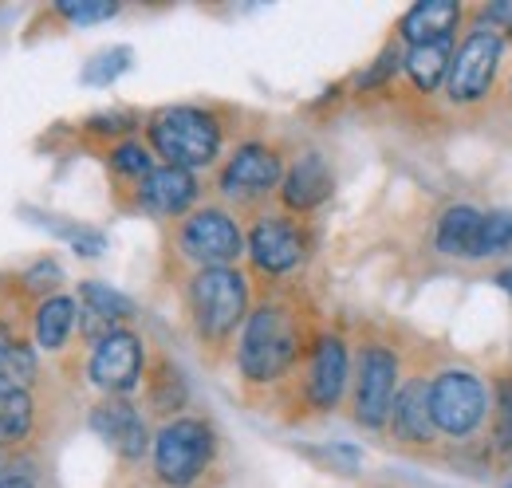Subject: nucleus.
<instances>
[{"mask_svg":"<svg viewBox=\"0 0 512 488\" xmlns=\"http://www.w3.org/2000/svg\"><path fill=\"white\" fill-rule=\"evenodd\" d=\"M44 429L40 390H0V453H36Z\"/></svg>","mask_w":512,"mask_h":488,"instance_id":"obj_17","label":"nucleus"},{"mask_svg":"<svg viewBox=\"0 0 512 488\" xmlns=\"http://www.w3.org/2000/svg\"><path fill=\"white\" fill-rule=\"evenodd\" d=\"M217 457V433L205 418L178 414L150 437L154 481L162 488H197Z\"/></svg>","mask_w":512,"mask_h":488,"instance_id":"obj_4","label":"nucleus"},{"mask_svg":"<svg viewBox=\"0 0 512 488\" xmlns=\"http://www.w3.org/2000/svg\"><path fill=\"white\" fill-rule=\"evenodd\" d=\"M386 429H390V437L398 445H414V449H426V445L438 441L434 422H430V406H426V378L422 374H414V378H406L398 386Z\"/></svg>","mask_w":512,"mask_h":488,"instance_id":"obj_18","label":"nucleus"},{"mask_svg":"<svg viewBox=\"0 0 512 488\" xmlns=\"http://www.w3.org/2000/svg\"><path fill=\"white\" fill-rule=\"evenodd\" d=\"M142 122L134 111H99V115H87V119L79 122V134L87 138V142H99L103 150L107 146H115V142H123V138H134V130H138Z\"/></svg>","mask_w":512,"mask_h":488,"instance_id":"obj_26","label":"nucleus"},{"mask_svg":"<svg viewBox=\"0 0 512 488\" xmlns=\"http://www.w3.org/2000/svg\"><path fill=\"white\" fill-rule=\"evenodd\" d=\"M197 197H201L197 174L174 170V166H154L142 178V185L134 189L127 209L146 213V217H158V221H182L186 213L197 209Z\"/></svg>","mask_w":512,"mask_h":488,"instance_id":"obj_13","label":"nucleus"},{"mask_svg":"<svg viewBox=\"0 0 512 488\" xmlns=\"http://www.w3.org/2000/svg\"><path fill=\"white\" fill-rule=\"evenodd\" d=\"M426 406L434 433L442 437H473L485 414H489V394L485 382L469 370H442L426 382Z\"/></svg>","mask_w":512,"mask_h":488,"instance_id":"obj_8","label":"nucleus"},{"mask_svg":"<svg viewBox=\"0 0 512 488\" xmlns=\"http://www.w3.org/2000/svg\"><path fill=\"white\" fill-rule=\"evenodd\" d=\"M182 296H186V315L201 351L209 355L229 351V343L241 335L253 307L249 276L241 268H201L186 280Z\"/></svg>","mask_w":512,"mask_h":488,"instance_id":"obj_2","label":"nucleus"},{"mask_svg":"<svg viewBox=\"0 0 512 488\" xmlns=\"http://www.w3.org/2000/svg\"><path fill=\"white\" fill-rule=\"evenodd\" d=\"M174 248L186 264H193V272L237 268V260L245 256V233H241V221L225 205H197L178 221Z\"/></svg>","mask_w":512,"mask_h":488,"instance_id":"obj_5","label":"nucleus"},{"mask_svg":"<svg viewBox=\"0 0 512 488\" xmlns=\"http://www.w3.org/2000/svg\"><path fill=\"white\" fill-rule=\"evenodd\" d=\"M142 386H146V410L154 418H166L170 422L186 406V382H182L178 366L170 363V359H154V366H146Z\"/></svg>","mask_w":512,"mask_h":488,"instance_id":"obj_24","label":"nucleus"},{"mask_svg":"<svg viewBox=\"0 0 512 488\" xmlns=\"http://www.w3.org/2000/svg\"><path fill=\"white\" fill-rule=\"evenodd\" d=\"M512 252V213H485L481 217V260Z\"/></svg>","mask_w":512,"mask_h":488,"instance_id":"obj_28","label":"nucleus"},{"mask_svg":"<svg viewBox=\"0 0 512 488\" xmlns=\"http://www.w3.org/2000/svg\"><path fill=\"white\" fill-rule=\"evenodd\" d=\"M505 56V36L493 32L489 24H477L457 48H453V60L446 71V95L453 107H473L489 95L493 79H497V67Z\"/></svg>","mask_w":512,"mask_h":488,"instance_id":"obj_10","label":"nucleus"},{"mask_svg":"<svg viewBox=\"0 0 512 488\" xmlns=\"http://www.w3.org/2000/svg\"><path fill=\"white\" fill-rule=\"evenodd\" d=\"M481 24H489L493 32H512V0L489 4V8L481 12Z\"/></svg>","mask_w":512,"mask_h":488,"instance_id":"obj_34","label":"nucleus"},{"mask_svg":"<svg viewBox=\"0 0 512 488\" xmlns=\"http://www.w3.org/2000/svg\"><path fill=\"white\" fill-rule=\"evenodd\" d=\"M87 426L91 433L119 457V461H142L150 453V426H146V414L130 402V398H99L91 410H87Z\"/></svg>","mask_w":512,"mask_h":488,"instance_id":"obj_12","label":"nucleus"},{"mask_svg":"<svg viewBox=\"0 0 512 488\" xmlns=\"http://www.w3.org/2000/svg\"><path fill=\"white\" fill-rule=\"evenodd\" d=\"M0 488H44L36 453H0Z\"/></svg>","mask_w":512,"mask_h":488,"instance_id":"obj_27","label":"nucleus"},{"mask_svg":"<svg viewBox=\"0 0 512 488\" xmlns=\"http://www.w3.org/2000/svg\"><path fill=\"white\" fill-rule=\"evenodd\" d=\"M142 142L150 146L154 158H162V166L197 174V170H209L221 162L225 122L217 119V111L193 107V103L158 107L142 122Z\"/></svg>","mask_w":512,"mask_h":488,"instance_id":"obj_3","label":"nucleus"},{"mask_svg":"<svg viewBox=\"0 0 512 488\" xmlns=\"http://www.w3.org/2000/svg\"><path fill=\"white\" fill-rule=\"evenodd\" d=\"M398 67H402V48H398V40H394V44H386V48H383V56L371 63L363 75H359V91L383 87V83L394 75V71H398Z\"/></svg>","mask_w":512,"mask_h":488,"instance_id":"obj_32","label":"nucleus"},{"mask_svg":"<svg viewBox=\"0 0 512 488\" xmlns=\"http://www.w3.org/2000/svg\"><path fill=\"white\" fill-rule=\"evenodd\" d=\"M497 284H501V288H505V292L512 296V268H505V272L497 276Z\"/></svg>","mask_w":512,"mask_h":488,"instance_id":"obj_35","label":"nucleus"},{"mask_svg":"<svg viewBox=\"0 0 512 488\" xmlns=\"http://www.w3.org/2000/svg\"><path fill=\"white\" fill-rule=\"evenodd\" d=\"M0 390H40V355L28 327L0 311Z\"/></svg>","mask_w":512,"mask_h":488,"instance_id":"obj_19","label":"nucleus"},{"mask_svg":"<svg viewBox=\"0 0 512 488\" xmlns=\"http://www.w3.org/2000/svg\"><path fill=\"white\" fill-rule=\"evenodd\" d=\"M119 12V4H107V0H64V4H52V16H60L64 24H95V20H111Z\"/></svg>","mask_w":512,"mask_h":488,"instance_id":"obj_29","label":"nucleus"},{"mask_svg":"<svg viewBox=\"0 0 512 488\" xmlns=\"http://www.w3.org/2000/svg\"><path fill=\"white\" fill-rule=\"evenodd\" d=\"M245 252L260 276L284 280L312 256V229L292 213H260L245 237Z\"/></svg>","mask_w":512,"mask_h":488,"instance_id":"obj_7","label":"nucleus"},{"mask_svg":"<svg viewBox=\"0 0 512 488\" xmlns=\"http://www.w3.org/2000/svg\"><path fill=\"white\" fill-rule=\"evenodd\" d=\"M75 304H79V315L103 323V327H130L134 319V300L115 292L111 284H99V280H79L75 288Z\"/></svg>","mask_w":512,"mask_h":488,"instance_id":"obj_23","label":"nucleus"},{"mask_svg":"<svg viewBox=\"0 0 512 488\" xmlns=\"http://www.w3.org/2000/svg\"><path fill=\"white\" fill-rule=\"evenodd\" d=\"M130 63V52L127 48H111V52H103V56H95V63L83 71V83H95V87H107L115 75H123Z\"/></svg>","mask_w":512,"mask_h":488,"instance_id":"obj_31","label":"nucleus"},{"mask_svg":"<svg viewBox=\"0 0 512 488\" xmlns=\"http://www.w3.org/2000/svg\"><path fill=\"white\" fill-rule=\"evenodd\" d=\"M103 166H107L111 193H115L119 209H127L134 189L142 185V178H146L158 162H154V154H150V146H146L142 138H123V142H115V146L103 150Z\"/></svg>","mask_w":512,"mask_h":488,"instance_id":"obj_20","label":"nucleus"},{"mask_svg":"<svg viewBox=\"0 0 512 488\" xmlns=\"http://www.w3.org/2000/svg\"><path fill=\"white\" fill-rule=\"evenodd\" d=\"M481 217L473 205H449L434 229V248L453 260H481Z\"/></svg>","mask_w":512,"mask_h":488,"instance_id":"obj_22","label":"nucleus"},{"mask_svg":"<svg viewBox=\"0 0 512 488\" xmlns=\"http://www.w3.org/2000/svg\"><path fill=\"white\" fill-rule=\"evenodd\" d=\"M284 154L268 142H241L217 170V193L241 209L264 205L284 182Z\"/></svg>","mask_w":512,"mask_h":488,"instance_id":"obj_9","label":"nucleus"},{"mask_svg":"<svg viewBox=\"0 0 512 488\" xmlns=\"http://www.w3.org/2000/svg\"><path fill=\"white\" fill-rule=\"evenodd\" d=\"M304 315L284 296H264L249 307V319L237 335V370L245 386H276L304 359Z\"/></svg>","mask_w":512,"mask_h":488,"instance_id":"obj_1","label":"nucleus"},{"mask_svg":"<svg viewBox=\"0 0 512 488\" xmlns=\"http://www.w3.org/2000/svg\"><path fill=\"white\" fill-rule=\"evenodd\" d=\"M24 327H28V339H32L36 351H44L52 359L67 355V347L75 339V327H79V304H75V296L71 292H56V296L40 300V304L28 311Z\"/></svg>","mask_w":512,"mask_h":488,"instance_id":"obj_16","label":"nucleus"},{"mask_svg":"<svg viewBox=\"0 0 512 488\" xmlns=\"http://www.w3.org/2000/svg\"><path fill=\"white\" fill-rule=\"evenodd\" d=\"M331 189H335V174H331L327 158L316 154V150H308V154H300V158L284 170V182H280L276 193H280L284 213L300 217V213L320 209L323 201L331 197Z\"/></svg>","mask_w":512,"mask_h":488,"instance_id":"obj_15","label":"nucleus"},{"mask_svg":"<svg viewBox=\"0 0 512 488\" xmlns=\"http://www.w3.org/2000/svg\"><path fill=\"white\" fill-rule=\"evenodd\" d=\"M457 20H461V4H453V0H422L398 20V40L406 48L434 44V40H453Z\"/></svg>","mask_w":512,"mask_h":488,"instance_id":"obj_21","label":"nucleus"},{"mask_svg":"<svg viewBox=\"0 0 512 488\" xmlns=\"http://www.w3.org/2000/svg\"><path fill=\"white\" fill-rule=\"evenodd\" d=\"M493 449L512 453V374L497 386V410H493Z\"/></svg>","mask_w":512,"mask_h":488,"instance_id":"obj_30","label":"nucleus"},{"mask_svg":"<svg viewBox=\"0 0 512 488\" xmlns=\"http://www.w3.org/2000/svg\"><path fill=\"white\" fill-rule=\"evenodd\" d=\"M351 386V351H347V339L339 335H320L316 339V351L308 359V370H304V406L316 410V414H327L343 402Z\"/></svg>","mask_w":512,"mask_h":488,"instance_id":"obj_14","label":"nucleus"},{"mask_svg":"<svg viewBox=\"0 0 512 488\" xmlns=\"http://www.w3.org/2000/svg\"><path fill=\"white\" fill-rule=\"evenodd\" d=\"M64 237L79 256H99V252L107 248V237H103L99 229H87V225H79V229H64Z\"/></svg>","mask_w":512,"mask_h":488,"instance_id":"obj_33","label":"nucleus"},{"mask_svg":"<svg viewBox=\"0 0 512 488\" xmlns=\"http://www.w3.org/2000/svg\"><path fill=\"white\" fill-rule=\"evenodd\" d=\"M449 60H453V40H434V44L406 48L402 71L410 75V83H414L422 95H434V91L446 83Z\"/></svg>","mask_w":512,"mask_h":488,"instance_id":"obj_25","label":"nucleus"},{"mask_svg":"<svg viewBox=\"0 0 512 488\" xmlns=\"http://www.w3.org/2000/svg\"><path fill=\"white\" fill-rule=\"evenodd\" d=\"M83 374L103 398H130L146 378V343H142V335L130 331V327L107 331L87 351Z\"/></svg>","mask_w":512,"mask_h":488,"instance_id":"obj_11","label":"nucleus"},{"mask_svg":"<svg viewBox=\"0 0 512 488\" xmlns=\"http://www.w3.org/2000/svg\"><path fill=\"white\" fill-rule=\"evenodd\" d=\"M398 386H402V363L394 347H386L379 339L363 343L351 374V418L363 429H386Z\"/></svg>","mask_w":512,"mask_h":488,"instance_id":"obj_6","label":"nucleus"}]
</instances>
